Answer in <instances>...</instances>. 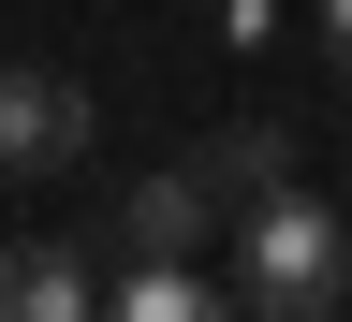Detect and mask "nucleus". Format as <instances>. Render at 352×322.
<instances>
[{
    "instance_id": "obj_6",
    "label": "nucleus",
    "mask_w": 352,
    "mask_h": 322,
    "mask_svg": "<svg viewBox=\"0 0 352 322\" xmlns=\"http://www.w3.org/2000/svg\"><path fill=\"white\" fill-rule=\"evenodd\" d=\"M118 308H132V322H206V308H235V279H206L191 249H162V264L118 279Z\"/></svg>"
},
{
    "instance_id": "obj_7",
    "label": "nucleus",
    "mask_w": 352,
    "mask_h": 322,
    "mask_svg": "<svg viewBox=\"0 0 352 322\" xmlns=\"http://www.w3.org/2000/svg\"><path fill=\"white\" fill-rule=\"evenodd\" d=\"M323 73L352 88V0H323Z\"/></svg>"
},
{
    "instance_id": "obj_2",
    "label": "nucleus",
    "mask_w": 352,
    "mask_h": 322,
    "mask_svg": "<svg viewBox=\"0 0 352 322\" xmlns=\"http://www.w3.org/2000/svg\"><path fill=\"white\" fill-rule=\"evenodd\" d=\"M74 161H88V88L44 73V59H15L0 73V176L44 191V176H74Z\"/></svg>"
},
{
    "instance_id": "obj_3",
    "label": "nucleus",
    "mask_w": 352,
    "mask_h": 322,
    "mask_svg": "<svg viewBox=\"0 0 352 322\" xmlns=\"http://www.w3.org/2000/svg\"><path fill=\"white\" fill-rule=\"evenodd\" d=\"M206 235H235V220L206 205V176H191V161H162V176H132V191H118V249H132V264L206 249Z\"/></svg>"
},
{
    "instance_id": "obj_1",
    "label": "nucleus",
    "mask_w": 352,
    "mask_h": 322,
    "mask_svg": "<svg viewBox=\"0 0 352 322\" xmlns=\"http://www.w3.org/2000/svg\"><path fill=\"white\" fill-rule=\"evenodd\" d=\"M338 293H352V220L279 176V191L235 220V308H250V322H323Z\"/></svg>"
},
{
    "instance_id": "obj_5",
    "label": "nucleus",
    "mask_w": 352,
    "mask_h": 322,
    "mask_svg": "<svg viewBox=\"0 0 352 322\" xmlns=\"http://www.w3.org/2000/svg\"><path fill=\"white\" fill-rule=\"evenodd\" d=\"M74 308H88V264L59 235H15V249H0V322H74Z\"/></svg>"
},
{
    "instance_id": "obj_4",
    "label": "nucleus",
    "mask_w": 352,
    "mask_h": 322,
    "mask_svg": "<svg viewBox=\"0 0 352 322\" xmlns=\"http://www.w3.org/2000/svg\"><path fill=\"white\" fill-rule=\"evenodd\" d=\"M191 176H206V205H220V220H250V205L294 176V147H279V117H220L206 147H191Z\"/></svg>"
}]
</instances>
